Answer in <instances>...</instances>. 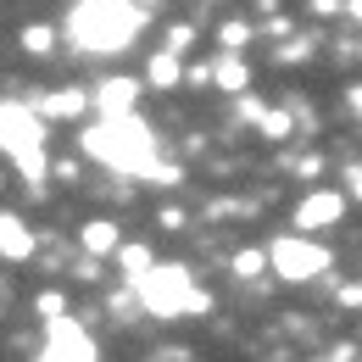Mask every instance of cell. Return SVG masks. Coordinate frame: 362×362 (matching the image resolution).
<instances>
[{
    "label": "cell",
    "mask_w": 362,
    "mask_h": 362,
    "mask_svg": "<svg viewBox=\"0 0 362 362\" xmlns=\"http://www.w3.org/2000/svg\"><path fill=\"white\" fill-rule=\"evenodd\" d=\"M346 184H351V195L362 201V162H357V168H346Z\"/></svg>",
    "instance_id": "21"
},
{
    "label": "cell",
    "mask_w": 362,
    "mask_h": 362,
    "mask_svg": "<svg viewBox=\"0 0 362 362\" xmlns=\"http://www.w3.org/2000/svg\"><path fill=\"white\" fill-rule=\"evenodd\" d=\"M139 28H145V6L134 0H78L67 11V40L84 56H112V50L134 45Z\"/></svg>",
    "instance_id": "2"
},
{
    "label": "cell",
    "mask_w": 362,
    "mask_h": 362,
    "mask_svg": "<svg viewBox=\"0 0 362 362\" xmlns=\"http://www.w3.org/2000/svg\"><path fill=\"white\" fill-rule=\"evenodd\" d=\"M268 268L279 279H290V284H301V279H317V273L329 268V251L313 245V240H301V234H279L268 245Z\"/></svg>",
    "instance_id": "5"
},
{
    "label": "cell",
    "mask_w": 362,
    "mask_h": 362,
    "mask_svg": "<svg viewBox=\"0 0 362 362\" xmlns=\"http://www.w3.org/2000/svg\"><path fill=\"white\" fill-rule=\"evenodd\" d=\"M78 240H84V251H90V257H106V251H117V245H123L117 223H106V218L84 223V228H78Z\"/></svg>",
    "instance_id": "12"
},
{
    "label": "cell",
    "mask_w": 362,
    "mask_h": 362,
    "mask_svg": "<svg viewBox=\"0 0 362 362\" xmlns=\"http://www.w3.org/2000/svg\"><path fill=\"white\" fill-rule=\"evenodd\" d=\"M346 218V195L340 189H313L301 206H296V228H329Z\"/></svg>",
    "instance_id": "7"
},
{
    "label": "cell",
    "mask_w": 362,
    "mask_h": 362,
    "mask_svg": "<svg viewBox=\"0 0 362 362\" xmlns=\"http://www.w3.org/2000/svg\"><path fill=\"white\" fill-rule=\"evenodd\" d=\"M262 134L284 139V134H290V112H262Z\"/></svg>",
    "instance_id": "17"
},
{
    "label": "cell",
    "mask_w": 362,
    "mask_h": 362,
    "mask_svg": "<svg viewBox=\"0 0 362 362\" xmlns=\"http://www.w3.org/2000/svg\"><path fill=\"white\" fill-rule=\"evenodd\" d=\"M179 56H173V50H156V56H151V67H145V84H151V90H173V84H179Z\"/></svg>",
    "instance_id": "13"
},
{
    "label": "cell",
    "mask_w": 362,
    "mask_h": 362,
    "mask_svg": "<svg viewBox=\"0 0 362 362\" xmlns=\"http://www.w3.org/2000/svg\"><path fill=\"white\" fill-rule=\"evenodd\" d=\"M34 307H40V313H45V317H62V296H40Z\"/></svg>",
    "instance_id": "20"
},
{
    "label": "cell",
    "mask_w": 362,
    "mask_h": 362,
    "mask_svg": "<svg viewBox=\"0 0 362 362\" xmlns=\"http://www.w3.org/2000/svg\"><path fill=\"white\" fill-rule=\"evenodd\" d=\"M0 257L6 262H28L34 257V228L23 218H11V212H0Z\"/></svg>",
    "instance_id": "9"
},
{
    "label": "cell",
    "mask_w": 362,
    "mask_h": 362,
    "mask_svg": "<svg viewBox=\"0 0 362 362\" xmlns=\"http://www.w3.org/2000/svg\"><path fill=\"white\" fill-rule=\"evenodd\" d=\"M245 78H251V73H245V62H240L234 50H223V62H212V84L223 95H245Z\"/></svg>",
    "instance_id": "11"
},
{
    "label": "cell",
    "mask_w": 362,
    "mask_h": 362,
    "mask_svg": "<svg viewBox=\"0 0 362 362\" xmlns=\"http://www.w3.org/2000/svg\"><path fill=\"white\" fill-rule=\"evenodd\" d=\"M84 151L95 162H106L112 173H145V179H173V168L156 162V134L139 123V117H100L90 134H84Z\"/></svg>",
    "instance_id": "1"
},
{
    "label": "cell",
    "mask_w": 362,
    "mask_h": 362,
    "mask_svg": "<svg viewBox=\"0 0 362 362\" xmlns=\"http://www.w3.org/2000/svg\"><path fill=\"white\" fill-rule=\"evenodd\" d=\"M189 40H195V28H173V34H168V45H162V50H173V56H184V45H189Z\"/></svg>",
    "instance_id": "19"
},
{
    "label": "cell",
    "mask_w": 362,
    "mask_h": 362,
    "mask_svg": "<svg viewBox=\"0 0 362 362\" xmlns=\"http://www.w3.org/2000/svg\"><path fill=\"white\" fill-rule=\"evenodd\" d=\"M112 257L123 262V273H129V279H139L145 268H156V262H151V245H117Z\"/></svg>",
    "instance_id": "14"
},
{
    "label": "cell",
    "mask_w": 362,
    "mask_h": 362,
    "mask_svg": "<svg viewBox=\"0 0 362 362\" xmlns=\"http://www.w3.org/2000/svg\"><path fill=\"white\" fill-rule=\"evenodd\" d=\"M134 296H139V307L145 313H156V317H184V313H206L212 301L189 284V273L173 262V268H145L134 279Z\"/></svg>",
    "instance_id": "4"
},
{
    "label": "cell",
    "mask_w": 362,
    "mask_h": 362,
    "mask_svg": "<svg viewBox=\"0 0 362 362\" xmlns=\"http://www.w3.org/2000/svg\"><path fill=\"white\" fill-rule=\"evenodd\" d=\"M340 301H346V307H362V284H346V290H340Z\"/></svg>",
    "instance_id": "22"
},
{
    "label": "cell",
    "mask_w": 362,
    "mask_h": 362,
    "mask_svg": "<svg viewBox=\"0 0 362 362\" xmlns=\"http://www.w3.org/2000/svg\"><path fill=\"white\" fill-rule=\"evenodd\" d=\"M346 106H351V112L362 117V90H346Z\"/></svg>",
    "instance_id": "23"
},
{
    "label": "cell",
    "mask_w": 362,
    "mask_h": 362,
    "mask_svg": "<svg viewBox=\"0 0 362 362\" xmlns=\"http://www.w3.org/2000/svg\"><path fill=\"white\" fill-rule=\"evenodd\" d=\"M90 106V95L84 90H50V95H34V112L40 117H78Z\"/></svg>",
    "instance_id": "10"
},
{
    "label": "cell",
    "mask_w": 362,
    "mask_h": 362,
    "mask_svg": "<svg viewBox=\"0 0 362 362\" xmlns=\"http://www.w3.org/2000/svg\"><path fill=\"white\" fill-rule=\"evenodd\" d=\"M346 11H351V17L362 23V0H346Z\"/></svg>",
    "instance_id": "24"
},
{
    "label": "cell",
    "mask_w": 362,
    "mask_h": 362,
    "mask_svg": "<svg viewBox=\"0 0 362 362\" xmlns=\"http://www.w3.org/2000/svg\"><path fill=\"white\" fill-rule=\"evenodd\" d=\"M40 362H95V340L73 323V317H50V340Z\"/></svg>",
    "instance_id": "6"
},
{
    "label": "cell",
    "mask_w": 362,
    "mask_h": 362,
    "mask_svg": "<svg viewBox=\"0 0 362 362\" xmlns=\"http://www.w3.org/2000/svg\"><path fill=\"white\" fill-rule=\"evenodd\" d=\"M139 78H106L100 90H95V106H100V117H134V100H139Z\"/></svg>",
    "instance_id": "8"
},
{
    "label": "cell",
    "mask_w": 362,
    "mask_h": 362,
    "mask_svg": "<svg viewBox=\"0 0 362 362\" xmlns=\"http://www.w3.org/2000/svg\"><path fill=\"white\" fill-rule=\"evenodd\" d=\"M262 268H268V251H240V257H234V273H240V279H257Z\"/></svg>",
    "instance_id": "16"
},
{
    "label": "cell",
    "mask_w": 362,
    "mask_h": 362,
    "mask_svg": "<svg viewBox=\"0 0 362 362\" xmlns=\"http://www.w3.org/2000/svg\"><path fill=\"white\" fill-rule=\"evenodd\" d=\"M0 151H11V162L28 179V189L45 179V123L34 117V106H23V100L0 106Z\"/></svg>",
    "instance_id": "3"
},
{
    "label": "cell",
    "mask_w": 362,
    "mask_h": 362,
    "mask_svg": "<svg viewBox=\"0 0 362 362\" xmlns=\"http://www.w3.org/2000/svg\"><path fill=\"white\" fill-rule=\"evenodd\" d=\"M245 40H251V23H228V28H223V50H234V56H240Z\"/></svg>",
    "instance_id": "18"
},
{
    "label": "cell",
    "mask_w": 362,
    "mask_h": 362,
    "mask_svg": "<svg viewBox=\"0 0 362 362\" xmlns=\"http://www.w3.org/2000/svg\"><path fill=\"white\" fill-rule=\"evenodd\" d=\"M50 45H56V28H45V23L23 28V50H28V56H50Z\"/></svg>",
    "instance_id": "15"
}]
</instances>
